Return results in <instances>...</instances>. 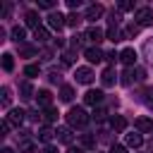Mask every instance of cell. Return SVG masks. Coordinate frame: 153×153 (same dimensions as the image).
Listing matches in <instances>:
<instances>
[{"instance_id":"6da1fadb","label":"cell","mask_w":153,"mask_h":153,"mask_svg":"<svg viewBox=\"0 0 153 153\" xmlns=\"http://www.w3.org/2000/svg\"><path fill=\"white\" fill-rule=\"evenodd\" d=\"M88 115H86V110L84 108H72L69 112H67V124L72 127V129H84L86 124H88Z\"/></svg>"},{"instance_id":"7a4b0ae2","label":"cell","mask_w":153,"mask_h":153,"mask_svg":"<svg viewBox=\"0 0 153 153\" xmlns=\"http://www.w3.org/2000/svg\"><path fill=\"white\" fill-rule=\"evenodd\" d=\"M143 76H146V72L141 69V67H127V72L122 74V86H131L134 81H143Z\"/></svg>"},{"instance_id":"3957f363","label":"cell","mask_w":153,"mask_h":153,"mask_svg":"<svg viewBox=\"0 0 153 153\" xmlns=\"http://www.w3.org/2000/svg\"><path fill=\"white\" fill-rule=\"evenodd\" d=\"M134 24H139V26H153V10L151 7H139L134 12Z\"/></svg>"},{"instance_id":"277c9868","label":"cell","mask_w":153,"mask_h":153,"mask_svg":"<svg viewBox=\"0 0 153 153\" xmlns=\"http://www.w3.org/2000/svg\"><path fill=\"white\" fill-rule=\"evenodd\" d=\"M48 26L55 29V31H60V29L67 26V17L60 14V12H50V14H48Z\"/></svg>"},{"instance_id":"5b68a950","label":"cell","mask_w":153,"mask_h":153,"mask_svg":"<svg viewBox=\"0 0 153 153\" xmlns=\"http://www.w3.org/2000/svg\"><path fill=\"white\" fill-rule=\"evenodd\" d=\"M84 57H86L88 62H96V65H98V62H103V60H105V53H103L98 45H91V48H86V50H84Z\"/></svg>"},{"instance_id":"8992f818","label":"cell","mask_w":153,"mask_h":153,"mask_svg":"<svg viewBox=\"0 0 153 153\" xmlns=\"http://www.w3.org/2000/svg\"><path fill=\"white\" fill-rule=\"evenodd\" d=\"M103 98H105V96H103V91H98V88H96V91L91 88V91H86V93H84V103H86V105H93V108H96V105H100V103H103Z\"/></svg>"},{"instance_id":"52a82bcc","label":"cell","mask_w":153,"mask_h":153,"mask_svg":"<svg viewBox=\"0 0 153 153\" xmlns=\"http://www.w3.org/2000/svg\"><path fill=\"white\" fill-rule=\"evenodd\" d=\"M84 38L88 41V43H93V45H98L103 38H105V33H103V29H98V26H91L86 33H84Z\"/></svg>"},{"instance_id":"ba28073f","label":"cell","mask_w":153,"mask_h":153,"mask_svg":"<svg viewBox=\"0 0 153 153\" xmlns=\"http://www.w3.org/2000/svg\"><path fill=\"white\" fill-rule=\"evenodd\" d=\"M103 12H105V7L103 5H88V10H86V14H84V19H88V22H96V19H100L103 17Z\"/></svg>"},{"instance_id":"9c48e42d","label":"cell","mask_w":153,"mask_h":153,"mask_svg":"<svg viewBox=\"0 0 153 153\" xmlns=\"http://www.w3.org/2000/svg\"><path fill=\"white\" fill-rule=\"evenodd\" d=\"M74 76H76L79 84H91V81L96 79V74H93L88 67H76V74H74Z\"/></svg>"},{"instance_id":"30bf717a","label":"cell","mask_w":153,"mask_h":153,"mask_svg":"<svg viewBox=\"0 0 153 153\" xmlns=\"http://www.w3.org/2000/svg\"><path fill=\"white\" fill-rule=\"evenodd\" d=\"M134 124H136V131L139 134H151L153 131V120L151 117H139Z\"/></svg>"},{"instance_id":"8fae6325","label":"cell","mask_w":153,"mask_h":153,"mask_svg":"<svg viewBox=\"0 0 153 153\" xmlns=\"http://www.w3.org/2000/svg\"><path fill=\"white\" fill-rule=\"evenodd\" d=\"M24 115H26L24 110H10V112L5 115V120H7V122H10L12 127H19V124L24 122Z\"/></svg>"},{"instance_id":"7c38bea8","label":"cell","mask_w":153,"mask_h":153,"mask_svg":"<svg viewBox=\"0 0 153 153\" xmlns=\"http://www.w3.org/2000/svg\"><path fill=\"white\" fill-rule=\"evenodd\" d=\"M120 60H122L127 67H134V62H136V50H134V48H124V50L120 53Z\"/></svg>"},{"instance_id":"4fadbf2b","label":"cell","mask_w":153,"mask_h":153,"mask_svg":"<svg viewBox=\"0 0 153 153\" xmlns=\"http://www.w3.org/2000/svg\"><path fill=\"white\" fill-rule=\"evenodd\" d=\"M36 100H38V105L45 110V108H53L50 103H53V96H50V91H45V88H41L38 93H36Z\"/></svg>"},{"instance_id":"5bb4252c","label":"cell","mask_w":153,"mask_h":153,"mask_svg":"<svg viewBox=\"0 0 153 153\" xmlns=\"http://www.w3.org/2000/svg\"><path fill=\"white\" fill-rule=\"evenodd\" d=\"M55 136H57V141H62V143H72V127H57L55 129Z\"/></svg>"},{"instance_id":"9a60e30c","label":"cell","mask_w":153,"mask_h":153,"mask_svg":"<svg viewBox=\"0 0 153 153\" xmlns=\"http://www.w3.org/2000/svg\"><path fill=\"white\" fill-rule=\"evenodd\" d=\"M100 81H103V86H112V84L117 81L115 69H112V67H105V69H103V74H100Z\"/></svg>"},{"instance_id":"2e32d148","label":"cell","mask_w":153,"mask_h":153,"mask_svg":"<svg viewBox=\"0 0 153 153\" xmlns=\"http://www.w3.org/2000/svg\"><path fill=\"white\" fill-rule=\"evenodd\" d=\"M10 36H12V41H14L17 45H22V43H24V38H26V29H24V26H12Z\"/></svg>"},{"instance_id":"e0dca14e","label":"cell","mask_w":153,"mask_h":153,"mask_svg":"<svg viewBox=\"0 0 153 153\" xmlns=\"http://www.w3.org/2000/svg\"><path fill=\"white\" fill-rule=\"evenodd\" d=\"M124 141H127V146H129V148H139V146L143 143V136H141L139 131H131V134H127V136H124Z\"/></svg>"},{"instance_id":"ac0fdd59","label":"cell","mask_w":153,"mask_h":153,"mask_svg":"<svg viewBox=\"0 0 153 153\" xmlns=\"http://www.w3.org/2000/svg\"><path fill=\"white\" fill-rule=\"evenodd\" d=\"M33 38H36V43H45L50 38V31L45 26H38V29H33Z\"/></svg>"},{"instance_id":"d6986e66","label":"cell","mask_w":153,"mask_h":153,"mask_svg":"<svg viewBox=\"0 0 153 153\" xmlns=\"http://www.w3.org/2000/svg\"><path fill=\"white\" fill-rule=\"evenodd\" d=\"M74 98V88L69 86V84H62V88H60V100L62 103H69Z\"/></svg>"},{"instance_id":"ffe728a7","label":"cell","mask_w":153,"mask_h":153,"mask_svg":"<svg viewBox=\"0 0 153 153\" xmlns=\"http://www.w3.org/2000/svg\"><path fill=\"white\" fill-rule=\"evenodd\" d=\"M110 127H112L115 131H124V129H127V120H124L122 115H115V117L110 120Z\"/></svg>"},{"instance_id":"44dd1931","label":"cell","mask_w":153,"mask_h":153,"mask_svg":"<svg viewBox=\"0 0 153 153\" xmlns=\"http://www.w3.org/2000/svg\"><path fill=\"white\" fill-rule=\"evenodd\" d=\"M19 93H22V98H24V100H31V98L36 96V93H33V86H31L29 81H24V84L19 86Z\"/></svg>"},{"instance_id":"7402d4cb","label":"cell","mask_w":153,"mask_h":153,"mask_svg":"<svg viewBox=\"0 0 153 153\" xmlns=\"http://www.w3.org/2000/svg\"><path fill=\"white\" fill-rule=\"evenodd\" d=\"M53 136H55V129H50V127H41V129H38V141L48 143Z\"/></svg>"},{"instance_id":"603a6c76","label":"cell","mask_w":153,"mask_h":153,"mask_svg":"<svg viewBox=\"0 0 153 153\" xmlns=\"http://www.w3.org/2000/svg\"><path fill=\"white\" fill-rule=\"evenodd\" d=\"M141 100L146 103V108H148V110H153V86H148V88H143V91H141Z\"/></svg>"},{"instance_id":"cb8c5ba5","label":"cell","mask_w":153,"mask_h":153,"mask_svg":"<svg viewBox=\"0 0 153 153\" xmlns=\"http://www.w3.org/2000/svg\"><path fill=\"white\" fill-rule=\"evenodd\" d=\"M0 103H2V108H10V103H12V91L7 86L0 88Z\"/></svg>"},{"instance_id":"d4e9b609","label":"cell","mask_w":153,"mask_h":153,"mask_svg":"<svg viewBox=\"0 0 153 153\" xmlns=\"http://www.w3.org/2000/svg\"><path fill=\"white\" fill-rule=\"evenodd\" d=\"M41 17H38V12H26V26H31V29H38L41 24Z\"/></svg>"},{"instance_id":"484cf974","label":"cell","mask_w":153,"mask_h":153,"mask_svg":"<svg viewBox=\"0 0 153 153\" xmlns=\"http://www.w3.org/2000/svg\"><path fill=\"white\" fill-rule=\"evenodd\" d=\"M112 43H117V41H122V33H120V29L115 26V24H110V29H108V33H105Z\"/></svg>"},{"instance_id":"4316f807","label":"cell","mask_w":153,"mask_h":153,"mask_svg":"<svg viewBox=\"0 0 153 153\" xmlns=\"http://www.w3.org/2000/svg\"><path fill=\"white\" fill-rule=\"evenodd\" d=\"M2 69H5V72H12V69H14V55H10V53L2 55Z\"/></svg>"},{"instance_id":"83f0119b","label":"cell","mask_w":153,"mask_h":153,"mask_svg":"<svg viewBox=\"0 0 153 153\" xmlns=\"http://www.w3.org/2000/svg\"><path fill=\"white\" fill-rule=\"evenodd\" d=\"M79 141H81V146H84V148H88V151H91V148H96V139H93L91 134H81V136H79Z\"/></svg>"},{"instance_id":"f1b7e54d","label":"cell","mask_w":153,"mask_h":153,"mask_svg":"<svg viewBox=\"0 0 153 153\" xmlns=\"http://www.w3.org/2000/svg\"><path fill=\"white\" fill-rule=\"evenodd\" d=\"M141 50H143V55H146V60H148V62L153 65V38H148V41L143 43V48H141Z\"/></svg>"},{"instance_id":"f546056e","label":"cell","mask_w":153,"mask_h":153,"mask_svg":"<svg viewBox=\"0 0 153 153\" xmlns=\"http://www.w3.org/2000/svg\"><path fill=\"white\" fill-rule=\"evenodd\" d=\"M81 14H76V12H72V14H67V26H72V29H76L79 24H81Z\"/></svg>"},{"instance_id":"4dcf8cb0","label":"cell","mask_w":153,"mask_h":153,"mask_svg":"<svg viewBox=\"0 0 153 153\" xmlns=\"http://www.w3.org/2000/svg\"><path fill=\"white\" fill-rule=\"evenodd\" d=\"M139 29H141L139 24H129V26L124 29V33H122V38H131V36H136V33H139Z\"/></svg>"},{"instance_id":"1f68e13d","label":"cell","mask_w":153,"mask_h":153,"mask_svg":"<svg viewBox=\"0 0 153 153\" xmlns=\"http://www.w3.org/2000/svg\"><path fill=\"white\" fill-rule=\"evenodd\" d=\"M43 120H45V122H55V120H57V110H55V108H45V110H43Z\"/></svg>"},{"instance_id":"d6a6232c","label":"cell","mask_w":153,"mask_h":153,"mask_svg":"<svg viewBox=\"0 0 153 153\" xmlns=\"http://www.w3.org/2000/svg\"><path fill=\"white\" fill-rule=\"evenodd\" d=\"M24 74H26V76H38V74H41V67H38V65H26V67H24Z\"/></svg>"},{"instance_id":"836d02e7","label":"cell","mask_w":153,"mask_h":153,"mask_svg":"<svg viewBox=\"0 0 153 153\" xmlns=\"http://www.w3.org/2000/svg\"><path fill=\"white\" fill-rule=\"evenodd\" d=\"M19 55L31 57V55H36V48H33V45H19Z\"/></svg>"},{"instance_id":"e575fe53","label":"cell","mask_w":153,"mask_h":153,"mask_svg":"<svg viewBox=\"0 0 153 153\" xmlns=\"http://www.w3.org/2000/svg\"><path fill=\"white\" fill-rule=\"evenodd\" d=\"M19 153H36V148H33L31 141H22L19 143Z\"/></svg>"},{"instance_id":"d590c367","label":"cell","mask_w":153,"mask_h":153,"mask_svg":"<svg viewBox=\"0 0 153 153\" xmlns=\"http://www.w3.org/2000/svg\"><path fill=\"white\" fill-rule=\"evenodd\" d=\"M38 7H43V10H53V7H55V0H38Z\"/></svg>"},{"instance_id":"8d00e7d4","label":"cell","mask_w":153,"mask_h":153,"mask_svg":"<svg viewBox=\"0 0 153 153\" xmlns=\"http://www.w3.org/2000/svg\"><path fill=\"white\" fill-rule=\"evenodd\" d=\"M110 153H127V146H120V143H112V146H110Z\"/></svg>"},{"instance_id":"74e56055","label":"cell","mask_w":153,"mask_h":153,"mask_svg":"<svg viewBox=\"0 0 153 153\" xmlns=\"http://www.w3.org/2000/svg\"><path fill=\"white\" fill-rule=\"evenodd\" d=\"M103 117H105V110H103V108H96V110H93V120H98V122H100Z\"/></svg>"},{"instance_id":"f35d334b","label":"cell","mask_w":153,"mask_h":153,"mask_svg":"<svg viewBox=\"0 0 153 153\" xmlns=\"http://www.w3.org/2000/svg\"><path fill=\"white\" fill-rule=\"evenodd\" d=\"M62 62H65V65H72V62H74V55H72V53H65V55H62Z\"/></svg>"},{"instance_id":"ab89813d","label":"cell","mask_w":153,"mask_h":153,"mask_svg":"<svg viewBox=\"0 0 153 153\" xmlns=\"http://www.w3.org/2000/svg\"><path fill=\"white\" fill-rule=\"evenodd\" d=\"M131 7H134V5H131L129 0H122V2H120V10H124V12H127V10H131Z\"/></svg>"},{"instance_id":"60d3db41","label":"cell","mask_w":153,"mask_h":153,"mask_svg":"<svg viewBox=\"0 0 153 153\" xmlns=\"http://www.w3.org/2000/svg\"><path fill=\"white\" fill-rule=\"evenodd\" d=\"M117 57H120V55H117L115 50H110V53H105V60H110V62H115Z\"/></svg>"},{"instance_id":"b9f144b4","label":"cell","mask_w":153,"mask_h":153,"mask_svg":"<svg viewBox=\"0 0 153 153\" xmlns=\"http://www.w3.org/2000/svg\"><path fill=\"white\" fill-rule=\"evenodd\" d=\"M48 79H50L53 84H57V81H60V74H57V72H50V74H48Z\"/></svg>"},{"instance_id":"7bdbcfd3","label":"cell","mask_w":153,"mask_h":153,"mask_svg":"<svg viewBox=\"0 0 153 153\" xmlns=\"http://www.w3.org/2000/svg\"><path fill=\"white\" fill-rule=\"evenodd\" d=\"M10 127H12V124H10V122H7V120H2V127H0V129H2V136H5V134H7V131H10Z\"/></svg>"},{"instance_id":"ee69618b","label":"cell","mask_w":153,"mask_h":153,"mask_svg":"<svg viewBox=\"0 0 153 153\" xmlns=\"http://www.w3.org/2000/svg\"><path fill=\"white\" fill-rule=\"evenodd\" d=\"M67 5H69V7H72V10H76V7H79V5H81V0H67Z\"/></svg>"},{"instance_id":"f6af8a7d","label":"cell","mask_w":153,"mask_h":153,"mask_svg":"<svg viewBox=\"0 0 153 153\" xmlns=\"http://www.w3.org/2000/svg\"><path fill=\"white\" fill-rule=\"evenodd\" d=\"M41 153H57V148H53V146H45Z\"/></svg>"},{"instance_id":"bcb514c9","label":"cell","mask_w":153,"mask_h":153,"mask_svg":"<svg viewBox=\"0 0 153 153\" xmlns=\"http://www.w3.org/2000/svg\"><path fill=\"white\" fill-rule=\"evenodd\" d=\"M67 153H81V148H74V146H69V151Z\"/></svg>"},{"instance_id":"7dc6e473","label":"cell","mask_w":153,"mask_h":153,"mask_svg":"<svg viewBox=\"0 0 153 153\" xmlns=\"http://www.w3.org/2000/svg\"><path fill=\"white\" fill-rule=\"evenodd\" d=\"M2 153H14V151L12 148H2Z\"/></svg>"}]
</instances>
